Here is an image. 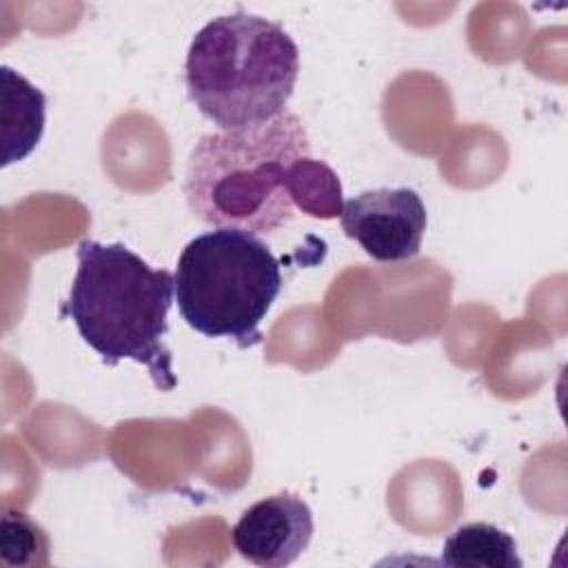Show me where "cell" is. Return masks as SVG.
<instances>
[{
  "mask_svg": "<svg viewBox=\"0 0 568 568\" xmlns=\"http://www.w3.org/2000/svg\"><path fill=\"white\" fill-rule=\"evenodd\" d=\"M2 95V166L24 160L44 131L47 98L11 67H0Z\"/></svg>",
  "mask_w": 568,
  "mask_h": 568,
  "instance_id": "7",
  "label": "cell"
},
{
  "mask_svg": "<svg viewBox=\"0 0 568 568\" xmlns=\"http://www.w3.org/2000/svg\"><path fill=\"white\" fill-rule=\"evenodd\" d=\"M442 564L473 568H521L515 539L486 521H470L455 528L442 546Z\"/></svg>",
  "mask_w": 568,
  "mask_h": 568,
  "instance_id": "8",
  "label": "cell"
},
{
  "mask_svg": "<svg viewBox=\"0 0 568 568\" xmlns=\"http://www.w3.org/2000/svg\"><path fill=\"white\" fill-rule=\"evenodd\" d=\"M300 73V49L273 20L235 11L209 20L184 62L195 109L220 131L260 126L286 111Z\"/></svg>",
  "mask_w": 568,
  "mask_h": 568,
  "instance_id": "3",
  "label": "cell"
},
{
  "mask_svg": "<svg viewBox=\"0 0 568 568\" xmlns=\"http://www.w3.org/2000/svg\"><path fill=\"white\" fill-rule=\"evenodd\" d=\"M308 504L288 490L251 504L231 530L233 548L251 564L282 568L293 564L313 539Z\"/></svg>",
  "mask_w": 568,
  "mask_h": 568,
  "instance_id": "6",
  "label": "cell"
},
{
  "mask_svg": "<svg viewBox=\"0 0 568 568\" xmlns=\"http://www.w3.org/2000/svg\"><path fill=\"white\" fill-rule=\"evenodd\" d=\"M291 195L293 202L313 217H335L342 206V189L335 173L313 158L297 162Z\"/></svg>",
  "mask_w": 568,
  "mask_h": 568,
  "instance_id": "10",
  "label": "cell"
},
{
  "mask_svg": "<svg viewBox=\"0 0 568 568\" xmlns=\"http://www.w3.org/2000/svg\"><path fill=\"white\" fill-rule=\"evenodd\" d=\"M47 530L24 510H4L0 519V557L2 566H49Z\"/></svg>",
  "mask_w": 568,
  "mask_h": 568,
  "instance_id": "9",
  "label": "cell"
},
{
  "mask_svg": "<svg viewBox=\"0 0 568 568\" xmlns=\"http://www.w3.org/2000/svg\"><path fill=\"white\" fill-rule=\"evenodd\" d=\"M339 222L353 242L375 262H406L422 248L426 206L408 186L371 189L342 202Z\"/></svg>",
  "mask_w": 568,
  "mask_h": 568,
  "instance_id": "5",
  "label": "cell"
},
{
  "mask_svg": "<svg viewBox=\"0 0 568 568\" xmlns=\"http://www.w3.org/2000/svg\"><path fill=\"white\" fill-rule=\"evenodd\" d=\"M78 268L62 313L106 366L142 364L158 390H173V355L164 344L173 275L153 268L122 242L78 244Z\"/></svg>",
  "mask_w": 568,
  "mask_h": 568,
  "instance_id": "2",
  "label": "cell"
},
{
  "mask_svg": "<svg viewBox=\"0 0 568 568\" xmlns=\"http://www.w3.org/2000/svg\"><path fill=\"white\" fill-rule=\"evenodd\" d=\"M306 158L304 122L284 111L260 126L204 133L189 155L182 191L206 226L268 235L295 215L291 180Z\"/></svg>",
  "mask_w": 568,
  "mask_h": 568,
  "instance_id": "1",
  "label": "cell"
},
{
  "mask_svg": "<svg viewBox=\"0 0 568 568\" xmlns=\"http://www.w3.org/2000/svg\"><path fill=\"white\" fill-rule=\"evenodd\" d=\"M282 291V271L268 244L240 229H211L180 253L173 297L180 317L211 339L237 348L262 342L260 324Z\"/></svg>",
  "mask_w": 568,
  "mask_h": 568,
  "instance_id": "4",
  "label": "cell"
}]
</instances>
